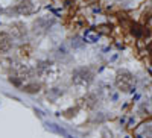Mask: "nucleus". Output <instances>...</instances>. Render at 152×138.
<instances>
[]
</instances>
